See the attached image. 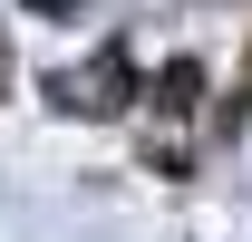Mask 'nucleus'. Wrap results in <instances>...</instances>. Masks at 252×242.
<instances>
[{"label":"nucleus","instance_id":"f03ea898","mask_svg":"<svg viewBox=\"0 0 252 242\" xmlns=\"http://www.w3.org/2000/svg\"><path fill=\"white\" fill-rule=\"evenodd\" d=\"M20 10H30V20H78L88 0H20Z\"/></svg>","mask_w":252,"mask_h":242},{"label":"nucleus","instance_id":"f257e3e1","mask_svg":"<svg viewBox=\"0 0 252 242\" xmlns=\"http://www.w3.org/2000/svg\"><path fill=\"white\" fill-rule=\"evenodd\" d=\"M126 59H107V68H88V78H59V97H68V107H97V117H107V107H126Z\"/></svg>","mask_w":252,"mask_h":242}]
</instances>
